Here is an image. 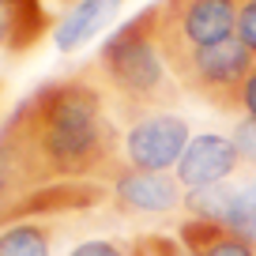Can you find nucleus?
Instances as JSON below:
<instances>
[{
	"instance_id": "nucleus-3",
	"label": "nucleus",
	"mask_w": 256,
	"mask_h": 256,
	"mask_svg": "<svg viewBox=\"0 0 256 256\" xmlns=\"http://www.w3.org/2000/svg\"><path fill=\"white\" fill-rule=\"evenodd\" d=\"M252 64H256V56L234 34V38H222L215 46H204L196 53H188L174 68V80L196 102L211 106L222 117H238L241 113V90H245V80L252 72Z\"/></svg>"
},
{
	"instance_id": "nucleus-5",
	"label": "nucleus",
	"mask_w": 256,
	"mask_h": 256,
	"mask_svg": "<svg viewBox=\"0 0 256 256\" xmlns=\"http://www.w3.org/2000/svg\"><path fill=\"white\" fill-rule=\"evenodd\" d=\"M192 132L188 120L174 110H154L124 120L120 132V158L128 170H151V174H174L188 147Z\"/></svg>"
},
{
	"instance_id": "nucleus-15",
	"label": "nucleus",
	"mask_w": 256,
	"mask_h": 256,
	"mask_svg": "<svg viewBox=\"0 0 256 256\" xmlns=\"http://www.w3.org/2000/svg\"><path fill=\"white\" fill-rule=\"evenodd\" d=\"M238 38L256 56V0H238Z\"/></svg>"
},
{
	"instance_id": "nucleus-10",
	"label": "nucleus",
	"mask_w": 256,
	"mask_h": 256,
	"mask_svg": "<svg viewBox=\"0 0 256 256\" xmlns=\"http://www.w3.org/2000/svg\"><path fill=\"white\" fill-rule=\"evenodd\" d=\"M0 256H53V226L23 218L0 230Z\"/></svg>"
},
{
	"instance_id": "nucleus-7",
	"label": "nucleus",
	"mask_w": 256,
	"mask_h": 256,
	"mask_svg": "<svg viewBox=\"0 0 256 256\" xmlns=\"http://www.w3.org/2000/svg\"><path fill=\"white\" fill-rule=\"evenodd\" d=\"M245 166L234 147L230 136H218V132H200V136H192L188 147H184L181 162H177V181L184 184V192L192 188H208V184H222L230 181L238 170Z\"/></svg>"
},
{
	"instance_id": "nucleus-1",
	"label": "nucleus",
	"mask_w": 256,
	"mask_h": 256,
	"mask_svg": "<svg viewBox=\"0 0 256 256\" xmlns=\"http://www.w3.org/2000/svg\"><path fill=\"white\" fill-rule=\"evenodd\" d=\"M94 64L64 80L42 83L16 106L0 136L12 144L26 177L38 188L60 184H113L124 170L120 128Z\"/></svg>"
},
{
	"instance_id": "nucleus-17",
	"label": "nucleus",
	"mask_w": 256,
	"mask_h": 256,
	"mask_svg": "<svg viewBox=\"0 0 256 256\" xmlns=\"http://www.w3.org/2000/svg\"><path fill=\"white\" fill-rule=\"evenodd\" d=\"M241 117L256 120V64H252V72H248V80H245V90H241Z\"/></svg>"
},
{
	"instance_id": "nucleus-16",
	"label": "nucleus",
	"mask_w": 256,
	"mask_h": 256,
	"mask_svg": "<svg viewBox=\"0 0 256 256\" xmlns=\"http://www.w3.org/2000/svg\"><path fill=\"white\" fill-rule=\"evenodd\" d=\"M147 245H151L154 256H192L184 248L181 238H170V234H147Z\"/></svg>"
},
{
	"instance_id": "nucleus-9",
	"label": "nucleus",
	"mask_w": 256,
	"mask_h": 256,
	"mask_svg": "<svg viewBox=\"0 0 256 256\" xmlns=\"http://www.w3.org/2000/svg\"><path fill=\"white\" fill-rule=\"evenodd\" d=\"M177 238L184 241L192 256H256V241L245 234L230 230L222 222H208V218H184L177 226Z\"/></svg>"
},
{
	"instance_id": "nucleus-4",
	"label": "nucleus",
	"mask_w": 256,
	"mask_h": 256,
	"mask_svg": "<svg viewBox=\"0 0 256 256\" xmlns=\"http://www.w3.org/2000/svg\"><path fill=\"white\" fill-rule=\"evenodd\" d=\"M238 34V0H154V38L170 72L188 53Z\"/></svg>"
},
{
	"instance_id": "nucleus-8",
	"label": "nucleus",
	"mask_w": 256,
	"mask_h": 256,
	"mask_svg": "<svg viewBox=\"0 0 256 256\" xmlns=\"http://www.w3.org/2000/svg\"><path fill=\"white\" fill-rule=\"evenodd\" d=\"M120 4H124V0H76L72 8H68V16L56 19V26H53L56 53H64V56L80 53L90 38H98V34L117 19Z\"/></svg>"
},
{
	"instance_id": "nucleus-6",
	"label": "nucleus",
	"mask_w": 256,
	"mask_h": 256,
	"mask_svg": "<svg viewBox=\"0 0 256 256\" xmlns=\"http://www.w3.org/2000/svg\"><path fill=\"white\" fill-rule=\"evenodd\" d=\"M110 200L124 215H170L184 208V184L177 174H151V170H120L110 184Z\"/></svg>"
},
{
	"instance_id": "nucleus-13",
	"label": "nucleus",
	"mask_w": 256,
	"mask_h": 256,
	"mask_svg": "<svg viewBox=\"0 0 256 256\" xmlns=\"http://www.w3.org/2000/svg\"><path fill=\"white\" fill-rule=\"evenodd\" d=\"M136 245L132 241H117V238H90V241H80L68 256H132Z\"/></svg>"
},
{
	"instance_id": "nucleus-14",
	"label": "nucleus",
	"mask_w": 256,
	"mask_h": 256,
	"mask_svg": "<svg viewBox=\"0 0 256 256\" xmlns=\"http://www.w3.org/2000/svg\"><path fill=\"white\" fill-rule=\"evenodd\" d=\"M234 147H238V154H241V162H248V166H256V120H248V117H241L238 120V128H234Z\"/></svg>"
},
{
	"instance_id": "nucleus-12",
	"label": "nucleus",
	"mask_w": 256,
	"mask_h": 256,
	"mask_svg": "<svg viewBox=\"0 0 256 256\" xmlns=\"http://www.w3.org/2000/svg\"><path fill=\"white\" fill-rule=\"evenodd\" d=\"M0 49H4V53H12V56L30 53V46H26V34H23V26H19L16 12H12L8 4H0Z\"/></svg>"
},
{
	"instance_id": "nucleus-11",
	"label": "nucleus",
	"mask_w": 256,
	"mask_h": 256,
	"mask_svg": "<svg viewBox=\"0 0 256 256\" xmlns=\"http://www.w3.org/2000/svg\"><path fill=\"white\" fill-rule=\"evenodd\" d=\"M222 226H230V230L256 241V174L238 181V184L230 181V204H226Z\"/></svg>"
},
{
	"instance_id": "nucleus-2",
	"label": "nucleus",
	"mask_w": 256,
	"mask_h": 256,
	"mask_svg": "<svg viewBox=\"0 0 256 256\" xmlns=\"http://www.w3.org/2000/svg\"><path fill=\"white\" fill-rule=\"evenodd\" d=\"M94 72L120 120H132L154 110H174L181 87H177L158 49V38H154V4L136 12L124 26H117L102 42L94 56Z\"/></svg>"
},
{
	"instance_id": "nucleus-18",
	"label": "nucleus",
	"mask_w": 256,
	"mask_h": 256,
	"mask_svg": "<svg viewBox=\"0 0 256 256\" xmlns=\"http://www.w3.org/2000/svg\"><path fill=\"white\" fill-rule=\"evenodd\" d=\"M132 245H136V252H132V256H154V252H151V245H147V234H144V238H136Z\"/></svg>"
}]
</instances>
